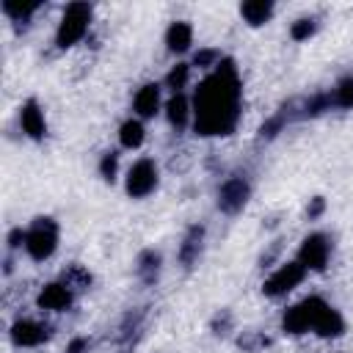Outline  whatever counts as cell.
Wrapping results in <instances>:
<instances>
[{
  "label": "cell",
  "instance_id": "6da1fadb",
  "mask_svg": "<svg viewBox=\"0 0 353 353\" xmlns=\"http://www.w3.org/2000/svg\"><path fill=\"white\" fill-rule=\"evenodd\" d=\"M240 74L232 58L221 63L199 83L193 94V127L199 135H229L240 119Z\"/></svg>",
  "mask_w": 353,
  "mask_h": 353
},
{
  "label": "cell",
  "instance_id": "7a4b0ae2",
  "mask_svg": "<svg viewBox=\"0 0 353 353\" xmlns=\"http://www.w3.org/2000/svg\"><path fill=\"white\" fill-rule=\"evenodd\" d=\"M91 14H94V8H91L88 3H69V6L63 8V14H61L58 28H55V44H58L61 50L74 47V44L88 33V28H91Z\"/></svg>",
  "mask_w": 353,
  "mask_h": 353
},
{
  "label": "cell",
  "instance_id": "3957f363",
  "mask_svg": "<svg viewBox=\"0 0 353 353\" xmlns=\"http://www.w3.org/2000/svg\"><path fill=\"white\" fill-rule=\"evenodd\" d=\"M301 306H303V312H306V317H309V328H312L317 336L334 339V336H342V334H345V317H342L331 303H325L323 298L309 295V298L301 301Z\"/></svg>",
  "mask_w": 353,
  "mask_h": 353
},
{
  "label": "cell",
  "instance_id": "277c9868",
  "mask_svg": "<svg viewBox=\"0 0 353 353\" xmlns=\"http://www.w3.org/2000/svg\"><path fill=\"white\" fill-rule=\"evenodd\" d=\"M25 254L36 262H44L55 254L58 248V223L52 218H36L25 229Z\"/></svg>",
  "mask_w": 353,
  "mask_h": 353
},
{
  "label": "cell",
  "instance_id": "5b68a950",
  "mask_svg": "<svg viewBox=\"0 0 353 353\" xmlns=\"http://www.w3.org/2000/svg\"><path fill=\"white\" fill-rule=\"evenodd\" d=\"M160 174H157V163L152 157H138L124 176V190L130 199H146L149 193L157 190Z\"/></svg>",
  "mask_w": 353,
  "mask_h": 353
},
{
  "label": "cell",
  "instance_id": "8992f818",
  "mask_svg": "<svg viewBox=\"0 0 353 353\" xmlns=\"http://www.w3.org/2000/svg\"><path fill=\"white\" fill-rule=\"evenodd\" d=\"M303 276H306V268H303L298 259H292V262H281V265L265 279L262 292H265L268 298H281V295L292 292V290L303 281Z\"/></svg>",
  "mask_w": 353,
  "mask_h": 353
},
{
  "label": "cell",
  "instance_id": "52a82bcc",
  "mask_svg": "<svg viewBox=\"0 0 353 353\" xmlns=\"http://www.w3.org/2000/svg\"><path fill=\"white\" fill-rule=\"evenodd\" d=\"M331 237L323 234V232H312L303 237L301 248H298V262L306 268V270H325L328 268V259H331Z\"/></svg>",
  "mask_w": 353,
  "mask_h": 353
},
{
  "label": "cell",
  "instance_id": "ba28073f",
  "mask_svg": "<svg viewBox=\"0 0 353 353\" xmlns=\"http://www.w3.org/2000/svg\"><path fill=\"white\" fill-rule=\"evenodd\" d=\"M248 199H251V185H248V179L240 176V174L223 179V185L218 188V210L226 212V215L240 212Z\"/></svg>",
  "mask_w": 353,
  "mask_h": 353
},
{
  "label": "cell",
  "instance_id": "9c48e42d",
  "mask_svg": "<svg viewBox=\"0 0 353 353\" xmlns=\"http://www.w3.org/2000/svg\"><path fill=\"white\" fill-rule=\"evenodd\" d=\"M19 127L28 138L33 141H41L47 135V119H44V110L39 105V99H25L22 108H19Z\"/></svg>",
  "mask_w": 353,
  "mask_h": 353
},
{
  "label": "cell",
  "instance_id": "30bf717a",
  "mask_svg": "<svg viewBox=\"0 0 353 353\" xmlns=\"http://www.w3.org/2000/svg\"><path fill=\"white\" fill-rule=\"evenodd\" d=\"M39 306L47 309V312H66L74 301V292L66 281H52V284H44L41 292H39Z\"/></svg>",
  "mask_w": 353,
  "mask_h": 353
},
{
  "label": "cell",
  "instance_id": "8fae6325",
  "mask_svg": "<svg viewBox=\"0 0 353 353\" xmlns=\"http://www.w3.org/2000/svg\"><path fill=\"white\" fill-rule=\"evenodd\" d=\"M163 108H165L168 124H171L176 132H182V130L193 121V99H190L185 91H182V94H171Z\"/></svg>",
  "mask_w": 353,
  "mask_h": 353
},
{
  "label": "cell",
  "instance_id": "7c38bea8",
  "mask_svg": "<svg viewBox=\"0 0 353 353\" xmlns=\"http://www.w3.org/2000/svg\"><path fill=\"white\" fill-rule=\"evenodd\" d=\"M50 336V325L36 320H17L11 325V342L19 347H36Z\"/></svg>",
  "mask_w": 353,
  "mask_h": 353
},
{
  "label": "cell",
  "instance_id": "4fadbf2b",
  "mask_svg": "<svg viewBox=\"0 0 353 353\" xmlns=\"http://www.w3.org/2000/svg\"><path fill=\"white\" fill-rule=\"evenodd\" d=\"M163 108V88L157 83H146L135 91L132 97V110L141 116V119H152L154 113H160Z\"/></svg>",
  "mask_w": 353,
  "mask_h": 353
},
{
  "label": "cell",
  "instance_id": "5bb4252c",
  "mask_svg": "<svg viewBox=\"0 0 353 353\" xmlns=\"http://www.w3.org/2000/svg\"><path fill=\"white\" fill-rule=\"evenodd\" d=\"M165 47H168V52H174V55L188 52V50L193 47V25L185 22V19L171 22L168 30H165Z\"/></svg>",
  "mask_w": 353,
  "mask_h": 353
},
{
  "label": "cell",
  "instance_id": "9a60e30c",
  "mask_svg": "<svg viewBox=\"0 0 353 353\" xmlns=\"http://www.w3.org/2000/svg\"><path fill=\"white\" fill-rule=\"evenodd\" d=\"M273 11H276V6H273L270 0H248V3L240 6V17H243L251 28H259V25L270 22Z\"/></svg>",
  "mask_w": 353,
  "mask_h": 353
},
{
  "label": "cell",
  "instance_id": "2e32d148",
  "mask_svg": "<svg viewBox=\"0 0 353 353\" xmlns=\"http://www.w3.org/2000/svg\"><path fill=\"white\" fill-rule=\"evenodd\" d=\"M143 141H146V130H143V121L141 119H127L119 127V143H121V149H141Z\"/></svg>",
  "mask_w": 353,
  "mask_h": 353
},
{
  "label": "cell",
  "instance_id": "e0dca14e",
  "mask_svg": "<svg viewBox=\"0 0 353 353\" xmlns=\"http://www.w3.org/2000/svg\"><path fill=\"white\" fill-rule=\"evenodd\" d=\"M201 245H204V226H193L185 234L182 245H179V262L182 265H193L199 259V254H201Z\"/></svg>",
  "mask_w": 353,
  "mask_h": 353
},
{
  "label": "cell",
  "instance_id": "ac0fdd59",
  "mask_svg": "<svg viewBox=\"0 0 353 353\" xmlns=\"http://www.w3.org/2000/svg\"><path fill=\"white\" fill-rule=\"evenodd\" d=\"M281 331H284V334H292V336L312 331V328H309V317H306V312H303L301 303H295V306H290V309L284 312V317H281Z\"/></svg>",
  "mask_w": 353,
  "mask_h": 353
},
{
  "label": "cell",
  "instance_id": "d6986e66",
  "mask_svg": "<svg viewBox=\"0 0 353 353\" xmlns=\"http://www.w3.org/2000/svg\"><path fill=\"white\" fill-rule=\"evenodd\" d=\"M160 262H163L160 254L149 248V251H143V254L138 256V262H135V273H138L146 284H152V281L157 279V273H160Z\"/></svg>",
  "mask_w": 353,
  "mask_h": 353
},
{
  "label": "cell",
  "instance_id": "ffe728a7",
  "mask_svg": "<svg viewBox=\"0 0 353 353\" xmlns=\"http://www.w3.org/2000/svg\"><path fill=\"white\" fill-rule=\"evenodd\" d=\"M41 6L39 3H3V14L11 19V22H28Z\"/></svg>",
  "mask_w": 353,
  "mask_h": 353
},
{
  "label": "cell",
  "instance_id": "44dd1931",
  "mask_svg": "<svg viewBox=\"0 0 353 353\" xmlns=\"http://www.w3.org/2000/svg\"><path fill=\"white\" fill-rule=\"evenodd\" d=\"M331 99H334V105H336V108H345V110H350V108H353V74L342 77V80L334 85Z\"/></svg>",
  "mask_w": 353,
  "mask_h": 353
},
{
  "label": "cell",
  "instance_id": "7402d4cb",
  "mask_svg": "<svg viewBox=\"0 0 353 353\" xmlns=\"http://www.w3.org/2000/svg\"><path fill=\"white\" fill-rule=\"evenodd\" d=\"M190 80V63H176L168 74H165V85L171 88V94H182L185 85Z\"/></svg>",
  "mask_w": 353,
  "mask_h": 353
},
{
  "label": "cell",
  "instance_id": "603a6c76",
  "mask_svg": "<svg viewBox=\"0 0 353 353\" xmlns=\"http://www.w3.org/2000/svg\"><path fill=\"white\" fill-rule=\"evenodd\" d=\"M317 33V19L314 17H301V19H295L292 25H290V36L295 39V41H306V39H312Z\"/></svg>",
  "mask_w": 353,
  "mask_h": 353
},
{
  "label": "cell",
  "instance_id": "cb8c5ba5",
  "mask_svg": "<svg viewBox=\"0 0 353 353\" xmlns=\"http://www.w3.org/2000/svg\"><path fill=\"white\" fill-rule=\"evenodd\" d=\"M221 50H215V47H204V50H199L196 55H193V66H199V69H215L218 63H221Z\"/></svg>",
  "mask_w": 353,
  "mask_h": 353
},
{
  "label": "cell",
  "instance_id": "d4e9b609",
  "mask_svg": "<svg viewBox=\"0 0 353 353\" xmlns=\"http://www.w3.org/2000/svg\"><path fill=\"white\" fill-rule=\"evenodd\" d=\"M116 174H119V154L116 152H105L102 160H99V176L108 179V182H113Z\"/></svg>",
  "mask_w": 353,
  "mask_h": 353
},
{
  "label": "cell",
  "instance_id": "484cf974",
  "mask_svg": "<svg viewBox=\"0 0 353 353\" xmlns=\"http://www.w3.org/2000/svg\"><path fill=\"white\" fill-rule=\"evenodd\" d=\"M284 121H287V113H276V116H270V119L259 127V135H262V138H276V135L281 132Z\"/></svg>",
  "mask_w": 353,
  "mask_h": 353
},
{
  "label": "cell",
  "instance_id": "4316f807",
  "mask_svg": "<svg viewBox=\"0 0 353 353\" xmlns=\"http://www.w3.org/2000/svg\"><path fill=\"white\" fill-rule=\"evenodd\" d=\"M229 325H232V314H229L226 309H223V312H218V314H215V320H212V331H215V334H226V328H229Z\"/></svg>",
  "mask_w": 353,
  "mask_h": 353
},
{
  "label": "cell",
  "instance_id": "83f0119b",
  "mask_svg": "<svg viewBox=\"0 0 353 353\" xmlns=\"http://www.w3.org/2000/svg\"><path fill=\"white\" fill-rule=\"evenodd\" d=\"M6 240H8V248H11V251H14V248H22V245H25V229H22V226H14Z\"/></svg>",
  "mask_w": 353,
  "mask_h": 353
},
{
  "label": "cell",
  "instance_id": "f1b7e54d",
  "mask_svg": "<svg viewBox=\"0 0 353 353\" xmlns=\"http://www.w3.org/2000/svg\"><path fill=\"white\" fill-rule=\"evenodd\" d=\"M323 210H325V199H320V196H314L312 201H309V207H306V215L314 221V218H320L323 215Z\"/></svg>",
  "mask_w": 353,
  "mask_h": 353
},
{
  "label": "cell",
  "instance_id": "f546056e",
  "mask_svg": "<svg viewBox=\"0 0 353 353\" xmlns=\"http://www.w3.org/2000/svg\"><path fill=\"white\" fill-rule=\"evenodd\" d=\"M88 345H91V342H88L85 336H77V339H72V342H69L66 353H85V350H88Z\"/></svg>",
  "mask_w": 353,
  "mask_h": 353
},
{
  "label": "cell",
  "instance_id": "4dcf8cb0",
  "mask_svg": "<svg viewBox=\"0 0 353 353\" xmlns=\"http://www.w3.org/2000/svg\"><path fill=\"white\" fill-rule=\"evenodd\" d=\"M276 254H279V243H273V245H270V248L262 254V259H259V262H262V268H265V265H270V262L276 259Z\"/></svg>",
  "mask_w": 353,
  "mask_h": 353
}]
</instances>
